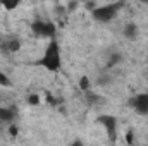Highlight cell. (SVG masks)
Instances as JSON below:
<instances>
[{"instance_id":"6da1fadb","label":"cell","mask_w":148,"mask_h":146,"mask_svg":"<svg viewBox=\"0 0 148 146\" xmlns=\"http://www.w3.org/2000/svg\"><path fill=\"white\" fill-rule=\"evenodd\" d=\"M36 65L47 69L48 72H59L60 67H62V50H60V45L55 40H50L41 53V57L36 60Z\"/></svg>"},{"instance_id":"7a4b0ae2","label":"cell","mask_w":148,"mask_h":146,"mask_svg":"<svg viewBox=\"0 0 148 146\" xmlns=\"http://www.w3.org/2000/svg\"><path fill=\"white\" fill-rule=\"evenodd\" d=\"M124 7L122 2H112V3H102V5H97L93 10H91V16L97 23H110L112 19H115V16L119 14V10Z\"/></svg>"},{"instance_id":"3957f363","label":"cell","mask_w":148,"mask_h":146,"mask_svg":"<svg viewBox=\"0 0 148 146\" xmlns=\"http://www.w3.org/2000/svg\"><path fill=\"white\" fill-rule=\"evenodd\" d=\"M31 31L38 38H43V40H48V41L55 40V36H57V26L48 19H36L31 24Z\"/></svg>"},{"instance_id":"277c9868","label":"cell","mask_w":148,"mask_h":146,"mask_svg":"<svg viewBox=\"0 0 148 146\" xmlns=\"http://www.w3.org/2000/svg\"><path fill=\"white\" fill-rule=\"evenodd\" d=\"M97 122L102 124V127L105 129L107 138H109L110 141H115V139H117V117L103 113V115H100V117L97 119Z\"/></svg>"},{"instance_id":"5b68a950","label":"cell","mask_w":148,"mask_h":146,"mask_svg":"<svg viewBox=\"0 0 148 146\" xmlns=\"http://www.w3.org/2000/svg\"><path fill=\"white\" fill-rule=\"evenodd\" d=\"M131 108L134 110L136 115H148V91L147 93H138L129 100Z\"/></svg>"},{"instance_id":"8992f818","label":"cell","mask_w":148,"mask_h":146,"mask_svg":"<svg viewBox=\"0 0 148 146\" xmlns=\"http://www.w3.org/2000/svg\"><path fill=\"white\" fill-rule=\"evenodd\" d=\"M0 46L2 50L9 52V53H14V52H19L21 50V40L14 35H9V36H3L0 40Z\"/></svg>"},{"instance_id":"52a82bcc","label":"cell","mask_w":148,"mask_h":146,"mask_svg":"<svg viewBox=\"0 0 148 146\" xmlns=\"http://www.w3.org/2000/svg\"><path fill=\"white\" fill-rule=\"evenodd\" d=\"M16 119H17V108L14 105L0 107V122L2 124H12Z\"/></svg>"},{"instance_id":"ba28073f","label":"cell","mask_w":148,"mask_h":146,"mask_svg":"<svg viewBox=\"0 0 148 146\" xmlns=\"http://www.w3.org/2000/svg\"><path fill=\"white\" fill-rule=\"evenodd\" d=\"M121 60H122V55L119 53V52H114L109 55V60H107V64H105V69L109 71V69H114L115 65H119L121 64Z\"/></svg>"},{"instance_id":"9c48e42d","label":"cell","mask_w":148,"mask_h":146,"mask_svg":"<svg viewBox=\"0 0 148 146\" xmlns=\"http://www.w3.org/2000/svg\"><path fill=\"white\" fill-rule=\"evenodd\" d=\"M122 33H124V36H126V38L134 40V38H136V35H138V26H136L134 23H127V24L124 26Z\"/></svg>"},{"instance_id":"30bf717a","label":"cell","mask_w":148,"mask_h":146,"mask_svg":"<svg viewBox=\"0 0 148 146\" xmlns=\"http://www.w3.org/2000/svg\"><path fill=\"white\" fill-rule=\"evenodd\" d=\"M90 88H91L90 77H88V76H81V77H79V89H81L83 93H86V91H90Z\"/></svg>"},{"instance_id":"8fae6325","label":"cell","mask_w":148,"mask_h":146,"mask_svg":"<svg viewBox=\"0 0 148 146\" xmlns=\"http://www.w3.org/2000/svg\"><path fill=\"white\" fill-rule=\"evenodd\" d=\"M0 86H5V88H10V86H12L10 77H9L5 72H2V71H0Z\"/></svg>"},{"instance_id":"7c38bea8","label":"cell","mask_w":148,"mask_h":146,"mask_svg":"<svg viewBox=\"0 0 148 146\" xmlns=\"http://www.w3.org/2000/svg\"><path fill=\"white\" fill-rule=\"evenodd\" d=\"M109 81H110V77H109L107 74H103V76H100V77H98V84H102V86H107V84H109Z\"/></svg>"},{"instance_id":"4fadbf2b","label":"cell","mask_w":148,"mask_h":146,"mask_svg":"<svg viewBox=\"0 0 148 146\" xmlns=\"http://www.w3.org/2000/svg\"><path fill=\"white\" fill-rule=\"evenodd\" d=\"M28 103H29V105H38V103H40V96H38V95H29Z\"/></svg>"},{"instance_id":"5bb4252c","label":"cell","mask_w":148,"mask_h":146,"mask_svg":"<svg viewBox=\"0 0 148 146\" xmlns=\"http://www.w3.org/2000/svg\"><path fill=\"white\" fill-rule=\"evenodd\" d=\"M19 5V2H16V3H3V9H7V10H12V9H16Z\"/></svg>"},{"instance_id":"9a60e30c","label":"cell","mask_w":148,"mask_h":146,"mask_svg":"<svg viewBox=\"0 0 148 146\" xmlns=\"http://www.w3.org/2000/svg\"><path fill=\"white\" fill-rule=\"evenodd\" d=\"M71 146H84V143L81 139H74L73 143H71Z\"/></svg>"},{"instance_id":"2e32d148","label":"cell","mask_w":148,"mask_h":146,"mask_svg":"<svg viewBox=\"0 0 148 146\" xmlns=\"http://www.w3.org/2000/svg\"><path fill=\"white\" fill-rule=\"evenodd\" d=\"M126 141H127V143H133V134H131V132L126 134Z\"/></svg>"}]
</instances>
